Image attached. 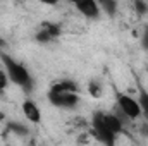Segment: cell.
<instances>
[{
    "mask_svg": "<svg viewBox=\"0 0 148 146\" xmlns=\"http://www.w3.org/2000/svg\"><path fill=\"white\" fill-rule=\"evenodd\" d=\"M133 7H134V12L138 16H147L148 14V2L147 0H133Z\"/></svg>",
    "mask_w": 148,
    "mask_h": 146,
    "instance_id": "4fadbf2b",
    "label": "cell"
},
{
    "mask_svg": "<svg viewBox=\"0 0 148 146\" xmlns=\"http://www.w3.org/2000/svg\"><path fill=\"white\" fill-rule=\"evenodd\" d=\"M91 132H93V136L100 141V143H103V145L107 146H112L115 143V132H112L110 129L105 126V122H103V112H100V110H97L93 115H91Z\"/></svg>",
    "mask_w": 148,
    "mask_h": 146,
    "instance_id": "7a4b0ae2",
    "label": "cell"
},
{
    "mask_svg": "<svg viewBox=\"0 0 148 146\" xmlns=\"http://www.w3.org/2000/svg\"><path fill=\"white\" fill-rule=\"evenodd\" d=\"M9 76H7V72L5 71H0V91H3L7 86H9Z\"/></svg>",
    "mask_w": 148,
    "mask_h": 146,
    "instance_id": "9a60e30c",
    "label": "cell"
},
{
    "mask_svg": "<svg viewBox=\"0 0 148 146\" xmlns=\"http://www.w3.org/2000/svg\"><path fill=\"white\" fill-rule=\"evenodd\" d=\"M21 108H23L24 117H26L29 122H33V124H40V122H41V112H40L38 105L33 100H24L23 105H21Z\"/></svg>",
    "mask_w": 148,
    "mask_h": 146,
    "instance_id": "52a82bcc",
    "label": "cell"
},
{
    "mask_svg": "<svg viewBox=\"0 0 148 146\" xmlns=\"http://www.w3.org/2000/svg\"><path fill=\"white\" fill-rule=\"evenodd\" d=\"M40 3H43V5H57L59 3V0H36Z\"/></svg>",
    "mask_w": 148,
    "mask_h": 146,
    "instance_id": "e0dca14e",
    "label": "cell"
},
{
    "mask_svg": "<svg viewBox=\"0 0 148 146\" xmlns=\"http://www.w3.org/2000/svg\"><path fill=\"white\" fill-rule=\"evenodd\" d=\"M90 95H91L93 98L102 96V84H100L98 81H91V83H90Z\"/></svg>",
    "mask_w": 148,
    "mask_h": 146,
    "instance_id": "5bb4252c",
    "label": "cell"
},
{
    "mask_svg": "<svg viewBox=\"0 0 148 146\" xmlns=\"http://www.w3.org/2000/svg\"><path fill=\"white\" fill-rule=\"evenodd\" d=\"M138 102H140V107H141V115H145L148 119V91L140 86V93H138Z\"/></svg>",
    "mask_w": 148,
    "mask_h": 146,
    "instance_id": "8fae6325",
    "label": "cell"
},
{
    "mask_svg": "<svg viewBox=\"0 0 148 146\" xmlns=\"http://www.w3.org/2000/svg\"><path fill=\"white\" fill-rule=\"evenodd\" d=\"M60 33H62V29H60V26L57 23L43 21L38 33L35 35V40L38 43H50V41H53V40H57L60 36Z\"/></svg>",
    "mask_w": 148,
    "mask_h": 146,
    "instance_id": "5b68a950",
    "label": "cell"
},
{
    "mask_svg": "<svg viewBox=\"0 0 148 146\" xmlns=\"http://www.w3.org/2000/svg\"><path fill=\"white\" fill-rule=\"evenodd\" d=\"M9 131L10 132H14V134H17V136H26L29 131H28V127L26 126H23V124H19V122H9Z\"/></svg>",
    "mask_w": 148,
    "mask_h": 146,
    "instance_id": "7c38bea8",
    "label": "cell"
},
{
    "mask_svg": "<svg viewBox=\"0 0 148 146\" xmlns=\"http://www.w3.org/2000/svg\"><path fill=\"white\" fill-rule=\"evenodd\" d=\"M102 12H105L109 17H114L117 12V0H97Z\"/></svg>",
    "mask_w": 148,
    "mask_h": 146,
    "instance_id": "30bf717a",
    "label": "cell"
},
{
    "mask_svg": "<svg viewBox=\"0 0 148 146\" xmlns=\"http://www.w3.org/2000/svg\"><path fill=\"white\" fill-rule=\"evenodd\" d=\"M47 98L53 107L64 110H73L79 103V95L74 91H52V89H48Z\"/></svg>",
    "mask_w": 148,
    "mask_h": 146,
    "instance_id": "3957f363",
    "label": "cell"
},
{
    "mask_svg": "<svg viewBox=\"0 0 148 146\" xmlns=\"http://www.w3.org/2000/svg\"><path fill=\"white\" fill-rule=\"evenodd\" d=\"M3 46H5V41H3V40H0V50H2Z\"/></svg>",
    "mask_w": 148,
    "mask_h": 146,
    "instance_id": "ac0fdd59",
    "label": "cell"
},
{
    "mask_svg": "<svg viewBox=\"0 0 148 146\" xmlns=\"http://www.w3.org/2000/svg\"><path fill=\"white\" fill-rule=\"evenodd\" d=\"M0 60H2V64H3V67H5V72L9 76L10 83L17 84V86L23 88L26 93H29V91L35 88V81H33L31 74H29V71H28L23 64H19L17 60H14V59H12L9 53H5L3 50H0Z\"/></svg>",
    "mask_w": 148,
    "mask_h": 146,
    "instance_id": "6da1fadb",
    "label": "cell"
},
{
    "mask_svg": "<svg viewBox=\"0 0 148 146\" xmlns=\"http://www.w3.org/2000/svg\"><path fill=\"white\" fill-rule=\"evenodd\" d=\"M103 122H105V126L110 129L112 132H115V134H119V132L122 131V120H121L115 113H107V112H103Z\"/></svg>",
    "mask_w": 148,
    "mask_h": 146,
    "instance_id": "ba28073f",
    "label": "cell"
},
{
    "mask_svg": "<svg viewBox=\"0 0 148 146\" xmlns=\"http://www.w3.org/2000/svg\"><path fill=\"white\" fill-rule=\"evenodd\" d=\"M52 91H74V93H79V86L74 83L73 79H62V81H57L50 86Z\"/></svg>",
    "mask_w": 148,
    "mask_h": 146,
    "instance_id": "9c48e42d",
    "label": "cell"
},
{
    "mask_svg": "<svg viewBox=\"0 0 148 146\" xmlns=\"http://www.w3.org/2000/svg\"><path fill=\"white\" fill-rule=\"evenodd\" d=\"M117 107L122 112V115L129 120H136L141 117V107L140 102L126 93H119L117 95Z\"/></svg>",
    "mask_w": 148,
    "mask_h": 146,
    "instance_id": "277c9868",
    "label": "cell"
},
{
    "mask_svg": "<svg viewBox=\"0 0 148 146\" xmlns=\"http://www.w3.org/2000/svg\"><path fill=\"white\" fill-rule=\"evenodd\" d=\"M71 3L86 19H98L102 14V9L97 0H71Z\"/></svg>",
    "mask_w": 148,
    "mask_h": 146,
    "instance_id": "8992f818",
    "label": "cell"
},
{
    "mask_svg": "<svg viewBox=\"0 0 148 146\" xmlns=\"http://www.w3.org/2000/svg\"><path fill=\"white\" fill-rule=\"evenodd\" d=\"M141 46L148 52V24L143 28V33H141Z\"/></svg>",
    "mask_w": 148,
    "mask_h": 146,
    "instance_id": "2e32d148",
    "label": "cell"
}]
</instances>
